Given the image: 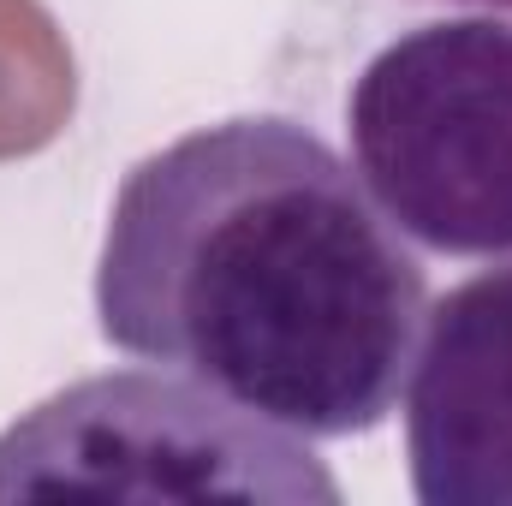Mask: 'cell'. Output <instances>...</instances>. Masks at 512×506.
<instances>
[{"instance_id":"1","label":"cell","mask_w":512,"mask_h":506,"mask_svg":"<svg viewBox=\"0 0 512 506\" xmlns=\"http://www.w3.org/2000/svg\"><path fill=\"white\" fill-rule=\"evenodd\" d=\"M429 280L358 167L286 114L173 137L120 179L96 328L256 417L352 441L399 411Z\"/></svg>"},{"instance_id":"2","label":"cell","mask_w":512,"mask_h":506,"mask_svg":"<svg viewBox=\"0 0 512 506\" xmlns=\"http://www.w3.org/2000/svg\"><path fill=\"white\" fill-rule=\"evenodd\" d=\"M0 501L340 506L334 471L280 423L173 370L84 376L0 429Z\"/></svg>"},{"instance_id":"3","label":"cell","mask_w":512,"mask_h":506,"mask_svg":"<svg viewBox=\"0 0 512 506\" xmlns=\"http://www.w3.org/2000/svg\"><path fill=\"white\" fill-rule=\"evenodd\" d=\"M352 167L435 256H512V18H435L370 54L346 96Z\"/></svg>"},{"instance_id":"4","label":"cell","mask_w":512,"mask_h":506,"mask_svg":"<svg viewBox=\"0 0 512 506\" xmlns=\"http://www.w3.org/2000/svg\"><path fill=\"white\" fill-rule=\"evenodd\" d=\"M405 459L423 506H512V256L429 310L405 387Z\"/></svg>"},{"instance_id":"5","label":"cell","mask_w":512,"mask_h":506,"mask_svg":"<svg viewBox=\"0 0 512 506\" xmlns=\"http://www.w3.org/2000/svg\"><path fill=\"white\" fill-rule=\"evenodd\" d=\"M465 6H483V12H507V18H512V0H465Z\"/></svg>"}]
</instances>
